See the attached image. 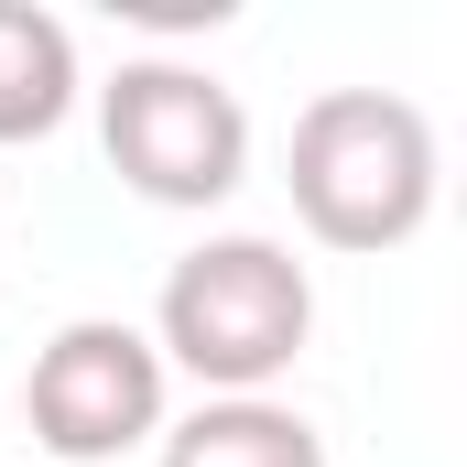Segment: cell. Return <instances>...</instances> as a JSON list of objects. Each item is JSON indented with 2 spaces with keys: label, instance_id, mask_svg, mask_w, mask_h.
Returning a JSON list of instances; mask_svg holds the SVG:
<instances>
[{
  "label": "cell",
  "instance_id": "cell-1",
  "mask_svg": "<svg viewBox=\"0 0 467 467\" xmlns=\"http://www.w3.org/2000/svg\"><path fill=\"white\" fill-rule=\"evenodd\" d=\"M316 337V283L283 239H207L163 272V305H152V348L163 369H185L207 402L239 391H272Z\"/></svg>",
  "mask_w": 467,
  "mask_h": 467
},
{
  "label": "cell",
  "instance_id": "cell-2",
  "mask_svg": "<svg viewBox=\"0 0 467 467\" xmlns=\"http://www.w3.org/2000/svg\"><path fill=\"white\" fill-rule=\"evenodd\" d=\"M294 218L327 250H402L435 218V119L391 88H327L294 119Z\"/></svg>",
  "mask_w": 467,
  "mask_h": 467
},
{
  "label": "cell",
  "instance_id": "cell-3",
  "mask_svg": "<svg viewBox=\"0 0 467 467\" xmlns=\"http://www.w3.org/2000/svg\"><path fill=\"white\" fill-rule=\"evenodd\" d=\"M99 141H109L119 185L152 207H218L250 174V109L185 55H130L99 88Z\"/></svg>",
  "mask_w": 467,
  "mask_h": 467
},
{
  "label": "cell",
  "instance_id": "cell-4",
  "mask_svg": "<svg viewBox=\"0 0 467 467\" xmlns=\"http://www.w3.org/2000/svg\"><path fill=\"white\" fill-rule=\"evenodd\" d=\"M163 391H174V369H163V348L141 327L77 316L22 369V424H33V446L55 467H109L163 435Z\"/></svg>",
  "mask_w": 467,
  "mask_h": 467
},
{
  "label": "cell",
  "instance_id": "cell-5",
  "mask_svg": "<svg viewBox=\"0 0 467 467\" xmlns=\"http://www.w3.org/2000/svg\"><path fill=\"white\" fill-rule=\"evenodd\" d=\"M163 467H327V435L294 402L239 391V402H196L185 424H163Z\"/></svg>",
  "mask_w": 467,
  "mask_h": 467
},
{
  "label": "cell",
  "instance_id": "cell-6",
  "mask_svg": "<svg viewBox=\"0 0 467 467\" xmlns=\"http://www.w3.org/2000/svg\"><path fill=\"white\" fill-rule=\"evenodd\" d=\"M77 109V33L44 0H0V141H44Z\"/></svg>",
  "mask_w": 467,
  "mask_h": 467
}]
</instances>
